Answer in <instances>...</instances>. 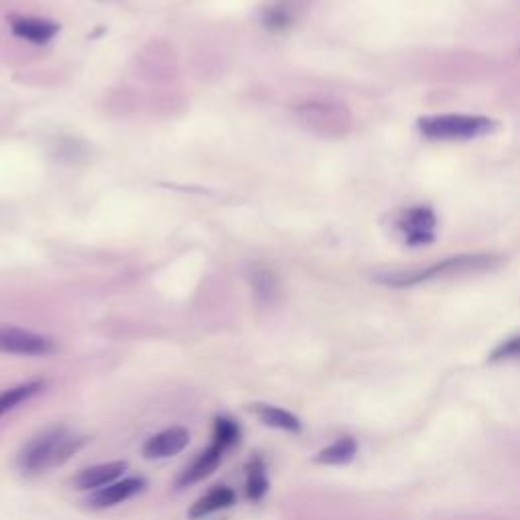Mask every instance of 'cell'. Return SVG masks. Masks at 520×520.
<instances>
[{
	"label": "cell",
	"mask_w": 520,
	"mask_h": 520,
	"mask_svg": "<svg viewBox=\"0 0 520 520\" xmlns=\"http://www.w3.org/2000/svg\"><path fill=\"white\" fill-rule=\"evenodd\" d=\"M86 441V437L70 433L68 427H49L23 445L17 455V466L25 476L49 472L68 462Z\"/></svg>",
	"instance_id": "6da1fadb"
},
{
	"label": "cell",
	"mask_w": 520,
	"mask_h": 520,
	"mask_svg": "<svg viewBox=\"0 0 520 520\" xmlns=\"http://www.w3.org/2000/svg\"><path fill=\"white\" fill-rule=\"evenodd\" d=\"M502 265V256L496 254H460L453 258H445L437 265L427 269L409 271V273H393L378 277L382 283L393 287H411L425 281L441 279V277H455V275H472V273H486L498 269Z\"/></svg>",
	"instance_id": "7a4b0ae2"
},
{
	"label": "cell",
	"mask_w": 520,
	"mask_h": 520,
	"mask_svg": "<svg viewBox=\"0 0 520 520\" xmlns=\"http://www.w3.org/2000/svg\"><path fill=\"white\" fill-rule=\"evenodd\" d=\"M421 135L433 141H470L488 135L494 128V120L486 116L468 114H441L419 118Z\"/></svg>",
	"instance_id": "3957f363"
},
{
	"label": "cell",
	"mask_w": 520,
	"mask_h": 520,
	"mask_svg": "<svg viewBox=\"0 0 520 520\" xmlns=\"http://www.w3.org/2000/svg\"><path fill=\"white\" fill-rule=\"evenodd\" d=\"M0 352L13 356H49L55 352V342L47 336L15 328V325H0Z\"/></svg>",
	"instance_id": "277c9868"
},
{
	"label": "cell",
	"mask_w": 520,
	"mask_h": 520,
	"mask_svg": "<svg viewBox=\"0 0 520 520\" xmlns=\"http://www.w3.org/2000/svg\"><path fill=\"white\" fill-rule=\"evenodd\" d=\"M147 488V480L145 478H124L120 482H112L96 492H92L86 500V504L94 510H104V508H112L116 504H122L130 498L139 496L143 490Z\"/></svg>",
	"instance_id": "5b68a950"
},
{
	"label": "cell",
	"mask_w": 520,
	"mask_h": 520,
	"mask_svg": "<svg viewBox=\"0 0 520 520\" xmlns=\"http://www.w3.org/2000/svg\"><path fill=\"white\" fill-rule=\"evenodd\" d=\"M435 214L429 208H411L399 220V230L405 236L407 244L421 246L429 244L435 238Z\"/></svg>",
	"instance_id": "8992f818"
},
{
	"label": "cell",
	"mask_w": 520,
	"mask_h": 520,
	"mask_svg": "<svg viewBox=\"0 0 520 520\" xmlns=\"http://www.w3.org/2000/svg\"><path fill=\"white\" fill-rule=\"evenodd\" d=\"M191 441V435L185 427H169L157 435H153L143 445V455L147 460H167L181 453Z\"/></svg>",
	"instance_id": "52a82bcc"
},
{
	"label": "cell",
	"mask_w": 520,
	"mask_h": 520,
	"mask_svg": "<svg viewBox=\"0 0 520 520\" xmlns=\"http://www.w3.org/2000/svg\"><path fill=\"white\" fill-rule=\"evenodd\" d=\"M224 455H226V451L212 441L210 447L204 449L202 453H198V458H195L181 472V476L177 478V488H187V486H193V484H198V482L210 478L218 470V466L222 464Z\"/></svg>",
	"instance_id": "ba28073f"
},
{
	"label": "cell",
	"mask_w": 520,
	"mask_h": 520,
	"mask_svg": "<svg viewBox=\"0 0 520 520\" xmlns=\"http://www.w3.org/2000/svg\"><path fill=\"white\" fill-rule=\"evenodd\" d=\"M126 470H128V464L120 462V460L98 464V466H92V468L78 472L76 478L72 480V484L80 492H96V490L116 482Z\"/></svg>",
	"instance_id": "9c48e42d"
},
{
	"label": "cell",
	"mask_w": 520,
	"mask_h": 520,
	"mask_svg": "<svg viewBox=\"0 0 520 520\" xmlns=\"http://www.w3.org/2000/svg\"><path fill=\"white\" fill-rule=\"evenodd\" d=\"M11 29L19 39H25L35 45H45L59 33L57 23L39 17H13Z\"/></svg>",
	"instance_id": "30bf717a"
},
{
	"label": "cell",
	"mask_w": 520,
	"mask_h": 520,
	"mask_svg": "<svg viewBox=\"0 0 520 520\" xmlns=\"http://www.w3.org/2000/svg\"><path fill=\"white\" fill-rule=\"evenodd\" d=\"M236 504V492L228 486H214L208 494H204L202 498H198L193 502V506L189 508L187 516L191 520H200V518H206L214 512H220V510H226L230 506Z\"/></svg>",
	"instance_id": "8fae6325"
},
{
	"label": "cell",
	"mask_w": 520,
	"mask_h": 520,
	"mask_svg": "<svg viewBox=\"0 0 520 520\" xmlns=\"http://www.w3.org/2000/svg\"><path fill=\"white\" fill-rule=\"evenodd\" d=\"M250 413L267 427L289 431V433L301 431V421L293 413H289L281 407L267 405V403H254V405H250Z\"/></svg>",
	"instance_id": "7c38bea8"
},
{
	"label": "cell",
	"mask_w": 520,
	"mask_h": 520,
	"mask_svg": "<svg viewBox=\"0 0 520 520\" xmlns=\"http://www.w3.org/2000/svg\"><path fill=\"white\" fill-rule=\"evenodd\" d=\"M269 478H267V464L260 455L248 460L246 464V498L250 502L263 500L269 492Z\"/></svg>",
	"instance_id": "4fadbf2b"
},
{
	"label": "cell",
	"mask_w": 520,
	"mask_h": 520,
	"mask_svg": "<svg viewBox=\"0 0 520 520\" xmlns=\"http://www.w3.org/2000/svg\"><path fill=\"white\" fill-rule=\"evenodd\" d=\"M43 388H45L43 380H29V382H23V384H17L13 388L3 390V393H0V417H5L7 413L17 409L19 405H23L29 399H33L35 395H39Z\"/></svg>",
	"instance_id": "5bb4252c"
},
{
	"label": "cell",
	"mask_w": 520,
	"mask_h": 520,
	"mask_svg": "<svg viewBox=\"0 0 520 520\" xmlns=\"http://www.w3.org/2000/svg\"><path fill=\"white\" fill-rule=\"evenodd\" d=\"M356 453H358V443L352 437H342L336 443L323 447L315 455V462L323 466H342L352 462Z\"/></svg>",
	"instance_id": "9a60e30c"
},
{
	"label": "cell",
	"mask_w": 520,
	"mask_h": 520,
	"mask_svg": "<svg viewBox=\"0 0 520 520\" xmlns=\"http://www.w3.org/2000/svg\"><path fill=\"white\" fill-rule=\"evenodd\" d=\"M242 439V429L240 425L226 417V415H220L214 419V435H212V441L216 445H220L224 451H230L232 447H236Z\"/></svg>",
	"instance_id": "2e32d148"
},
{
	"label": "cell",
	"mask_w": 520,
	"mask_h": 520,
	"mask_svg": "<svg viewBox=\"0 0 520 520\" xmlns=\"http://www.w3.org/2000/svg\"><path fill=\"white\" fill-rule=\"evenodd\" d=\"M297 19V5H291V0H281L265 13V23L271 29H285Z\"/></svg>",
	"instance_id": "e0dca14e"
},
{
	"label": "cell",
	"mask_w": 520,
	"mask_h": 520,
	"mask_svg": "<svg viewBox=\"0 0 520 520\" xmlns=\"http://www.w3.org/2000/svg\"><path fill=\"white\" fill-rule=\"evenodd\" d=\"M520 358V336H514L506 342H502L500 346L494 348V352L490 354L492 362H500V360H516Z\"/></svg>",
	"instance_id": "ac0fdd59"
}]
</instances>
